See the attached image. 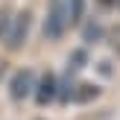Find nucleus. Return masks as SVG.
Returning <instances> with one entry per match:
<instances>
[{"mask_svg": "<svg viewBox=\"0 0 120 120\" xmlns=\"http://www.w3.org/2000/svg\"><path fill=\"white\" fill-rule=\"evenodd\" d=\"M73 26L70 23V12H68V0H50V9L44 15V23H41V32H44L47 41H62L64 32Z\"/></svg>", "mask_w": 120, "mask_h": 120, "instance_id": "f257e3e1", "label": "nucleus"}, {"mask_svg": "<svg viewBox=\"0 0 120 120\" xmlns=\"http://www.w3.org/2000/svg\"><path fill=\"white\" fill-rule=\"evenodd\" d=\"M29 32H32V12L29 9H18L15 15H12V21H9V26H6V32H3L0 41H3V47L9 53H18L26 44Z\"/></svg>", "mask_w": 120, "mask_h": 120, "instance_id": "f03ea898", "label": "nucleus"}, {"mask_svg": "<svg viewBox=\"0 0 120 120\" xmlns=\"http://www.w3.org/2000/svg\"><path fill=\"white\" fill-rule=\"evenodd\" d=\"M35 70L32 68H18L15 73L9 76V85H6V91H9V100L12 103H23V100L32 97L35 91Z\"/></svg>", "mask_w": 120, "mask_h": 120, "instance_id": "7ed1b4c3", "label": "nucleus"}, {"mask_svg": "<svg viewBox=\"0 0 120 120\" xmlns=\"http://www.w3.org/2000/svg\"><path fill=\"white\" fill-rule=\"evenodd\" d=\"M56 88H59V76L53 73V70H44V73L35 79V105H41V109H47V105L56 103Z\"/></svg>", "mask_w": 120, "mask_h": 120, "instance_id": "20e7f679", "label": "nucleus"}, {"mask_svg": "<svg viewBox=\"0 0 120 120\" xmlns=\"http://www.w3.org/2000/svg\"><path fill=\"white\" fill-rule=\"evenodd\" d=\"M100 94H103L100 85H94V82H88V79H76L73 100H70V103H76V105H91V103L100 100Z\"/></svg>", "mask_w": 120, "mask_h": 120, "instance_id": "39448f33", "label": "nucleus"}, {"mask_svg": "<svg viewBox=\"0 0 120 120\" xmlns=\"http://www.w3.org/2000/svg\"><path fill=\"white\" fill-rule=\"evenodd\" d=\"M73 88H76V73H73V70H68L64 76H59L56 103H59V105H70V100H73Z\"/></svg>", "mask_w": 120, "mask_h": 120, "instance_id": "423d86ee", "label": "nucleus"}, {"mask_svg": "<svg viewBox=\"0 0 120 120\" xmlns=\"http://www.w3.org/2000/svg\"><path fill=\"white\" fill-rule=\"evenodd\" d=\"M88 47H76L73 53H70V59H68V70H73V73H82V70L88 68Z\"/></svg>", "mask_w": 120, "mask_h": 120, "instance_id": "0eeeda50", "label": "nucleus"}, {"mask_svg": "<svg viewBox=\"0 0 120 120\" xmlns=\"http://www.w3.org/2000/svg\"><path fill=\"white\" fill-rule=\"evenodd\" d=\"M82 35H85V44H97L103 41V26L97 21H82Z\"/></svg>", "mask_w": 120, "mask_h": 120, "instance_id": "6e6552de", "label": "nucleus"}, {"mask_svg": "<svg viewBox=\"0 0 120 120\" xmlns=\"http://www.w3.org/2000/svg\"><path fill=\"white\" fill-rule=\"evenodd\" d=\"M68 12H70V23H82L85 18V0H68Z\"/></svg>", "mask_w": 120, "mask_h": 120, "instance_id": "1a4fd4ad", "label": "nucleus"}, {"mask_svg": "<svg viewBox=\"0 0 120 120\" xmlns=\"http://www.w3.org/2000/svg\"><path fill=\"white\" fill-rule=\"evenodd\" d=\"M9 21H12V9L9 6H0V38H3V32H6V26H9Z\"/></svg>", "mask_w": 120, "mask_h": 120, "instance_id": "9d476101", "label": "nucleus"}, {"mask_svg": "<svg viewBox=\"0 0 120 120\" xmlns=\"http://www.w3.org/2000/svg\"><path fill=\"white\" fill-rule=\"evenodd\" d=\"M97 3H100L103 12H111V9H114V0H97Z\"/></svg>", "mask_w": 120, "mask_h": 120, "instance_id": "9b49d317", "label": "nucleus"}, {"mask_svg": "<svg viewBox=\"0 0 120 120\" xmlns=\"http://www.w3.org/2000/svg\"><path fill=\"white\" fill-rule=\"evenodd\" d=\"M114 9H120V0H114Z\"/></svg>", "mask_w": 120, "mask_h": 120, "instance_id": "f8f14e48", "label": "nucleus"}]
</instances>
